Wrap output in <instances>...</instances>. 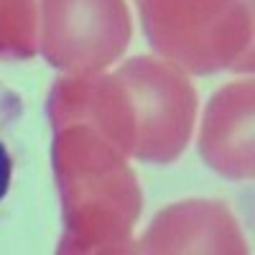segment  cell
<instances>
[{
    "label": "cell",
    "mask_w": 255,
    "mask_h": 255,
    "mask_svg": "<svg viewBox=\"0 0 255 255\" xmlns=\"http://www.w3.org/2000/svg\"><path fill=\"white\" fill-rule=\"evenodd\" d=\"M74 113L128 158L166 166L191 138L197 90L174 64L133 56L113 74H84L74 90Z\"/></svg>",
    "instance_id": "obj_1"
},
{
    "label": "cell",
    "mask_w": 255,
    "mask_h": 255,
    "mask_svg": "<svg viewBox=\"0 0 255 255\" xmlns=\"http://www.w3.org/2000/svg\"><path fill=\"white\" fill-rule=\"evenodd\" d=\"M51 130L64 225L56 253H140L133 230L143 209V191L128 156L87 123H64Z\"/></svg>",
    "instance_id": "obj_2"
},
{
    "label": "cell",
    "mask_w": 255,
    "mask_h": 255,
    "mask_svg": "<svg viewBox=\"0 0 255 255\" xmlns=\"http://www.w3.org/2000/svg\"><path fill=\"white\" fill-rule=\"evenodd\" d=\"M151 49L189 74L253 69L250 0H135Z\"/></svg>",
    "instance_id": "obj_3"
},
{
    "label": "cell",
    "mask_w": 255,
    "mask_h": 255,
    "mask_svg": "<svg viewBox=\"0 0 255 255\" xmlns=\"http://www.w3.org/2000/svg\"><path fill=\"white\" fill-rule=\"evenodd\" d=\"M125 0H41L38 49L64 74H97L130 44Z\"/></svg>",
    "instance_id": "obj_4"
},
{
    "label": "cell",
    "mask_w": 255,
    "mask_h": 255,
    "mask_svg": "<svg viewBox=\"0 0 255 255\" xmlns=\"http://www.w3.org/2000/svg\"><path fill=\"white\" fill-rule=\"evenodd\" d=\"M140 253H248L243 232L222 202L189 199L153 217Z\"/></svg>",
    "instance_id": "obj_5"
},
{
    "label": "cell",
    "mask_w": 255,
    "mask_h": 255,
    "mask_svg": "<svg viewBox=\"0 0 255 255\" xmlns=\"http://www.w3.org/2000/svg\"><path fill=\"white\" fill-rule=\"evenodd\" d=\"M199 153L230 181L253 179V82H232L209 100L199 133Z\"/></svg>",
    "instance_id": "obj_6"
},
{
    "label": "cell",
    "mask_w": 255,
    "mask_h": 255,
    "mask_svg": "<svg viewBox=\"0 0 255 255\" xmlns=\"http://www.w3.org/2000/svg\"><path fill=\"white\" fill-rule=\"evenodd\" d=\"M38 54V0H0V61Z\"/></svg>",
    "instance_id": "obj_7"
},
{
    "label": "cell",
    "mask_w": 255,
    "mask_h": 255,
    "mask_svg": "<svg viewBox=\"0 0 255 255\" xmlns=\"http://www.w3.org/2000/svg\"><path fill=\"white\" fill-rule=\"evenodd\" d=\"M23 118V100L18 92L5 87L0 82V202L8 197L10 181H13V166L15 158L10 153V135L15 130V125Z\"/></svg>",
    "instance_id": "obj_8"
}]
</instances>
